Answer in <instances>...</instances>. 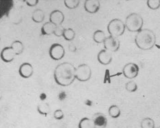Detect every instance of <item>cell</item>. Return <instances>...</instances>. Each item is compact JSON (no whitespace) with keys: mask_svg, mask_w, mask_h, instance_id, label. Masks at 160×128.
<instances>
[{"mask_svg":"<svg viewBox=\"0 0 160 128\" xmlns=\"http://www.w3.org/2000/svg\"><path fill=\"white\" fill-rule=\"evenodd\" d=\"M11 46L14 51L16 55L21 54L24 51V44L20 40H15L12 43Z\"/></svg>","mask_w":160,"mask_h":128,"instance_id":"18","label":"cell"},{"mask_svg":"<svg viewBox=\"0 0 160 128\" xmlns=\"http://www.w3.org/2000/svg\"><path fill=\"white\" fill-rule=\"evenodd\" d=\"M68 49H69V51L72 52H74L77 50L76 47L73 43H71V44H69V46H68Z\"/></svg>","mask_w":160,"mask_h":128,"instance_id":"31","label":"cell"},{"mask_svg":"<svg viewBox=\"0 0 160 128\" xmlns=\"http://www.w3.org/2000/svg\"><path fill=\"white\" fill-rule=\"evenodd\" d=\"M64 115L61 109H57L54 113V117L56 120H61L64 118Z\"/></svg>","mask_w":160,"mask_h":128,"instance_id":"29","label":"cell"},{"mask_svg":"<svg viewBox=\"0 0 160 128\" xmlns=\"http://www.w3.org/2000/svg\"><path fill=\"white\" fill-rule=\"evenodd\" d=\"M98 61L102 65H108L112 60V54L106 50H102L99 52L97 55Z\"/></svg>","mask_w":160,"mask_h":128,"instance_id":"14","label":"cell"},{"mask_svg":"<svg viewBox=\"0 0 160 128\" xmlns=\"http://www.w3.org/2000/svg\"><path fill=\"white\" fill-rule=\"evenodd\" d=\"M94 128H106L108 124V119L102 113H96L92 117Z\"/></svg>","mask_w":160,"mask_h":128,"instance_id":"9","label":"cell"},{"mask_svg":"<svg viewBox=\"0 0 160 128\" xmlns=\"http://www.w3.org/2000/svg\"><path fill=\"white\" fill-rule=\"evenodd\" d=\"M125 24L121 19H115L110 21L107 26L108 31L110 35L118 38L122 35L125 32Z\"/></svg>","mask_w":160,"mask_h":128,"instance_id":"4","label":"cell"},{"mask_svg":"<svg viewBox=\"0 0 160 128\" xmlns=\"http://www.w3.org/2000/svg\"><path fill=\"white\" fill-rule=\"evenodd\" d=\"M108 113L111 117L113 118H117L121 115V110L118 106L113 104L109 107Z\"/></svg>","mask_w":160,"mask_h":128,"instance_id":"23","label":"cell"},{"mask_svg":"<svg viewBox=\"0 0 160 128\" xmlns=\"http://www.w3.org/2000/svg\"><path fill=\"white\" fill-rule=\"evenodd\" d=\"M64 15L62 11L58 9L53 10L49 15V21L56 25L62 24L64 20Z\"/></svg>","mask_w":160,"mask_h":128,"instance_id":"12","label":"cell"},{"mask_svg":"<svg viewBox=\"0 0 160 128\" xmlns=\"http://www.w3.org/2000/svg\"><path fill=\"white\" fill-rule=\"evenodd\" d=\"M103 44L105 50L109 52L117 51L120 45L118 39L111 35L106 38Z\"/></svg>","mask_w":160,"mask_h":128,"instance_id":"8","label":"cell"},{"mask_svg":"<svg viewBox=\"0 0 160 128\" xmlns=\"http://www.w3.org/2000/svg\"><path fill=\"white\" fill-rule=\"evenodd\" d=\"M139 70V67L135 63H129L123 67L122 73L126 78L133 79L138 75Z\"/></svg>","mask_w":160,"mask_h":128,"instance_id":"7","label":"cell"},{"mask_svg":"<svg viewBox=\"0 0 160 128\" xmlns=\"http://www.w3.org/2000/svg\"><path fill=\"white\" fill-rule=\"evenodd\" d=\"M155 126L154 120L150 117L144 118L140 123L141 128H155Z\"/></svg>","mask_w":160,"mask_h":128,"instance_id":"22","label":"cell"},{"mask_svg":"<svg viewBox=\"0 0 160 128\" xmlns=\"http://www.w3.org/2000/svg\"><path fill=\"white\" fill-rule=\"evenodd\" d=\"M37 111L41 115H47L50 112V107L49 104L46 102L40 104L37 106Z\"/></svg>","mask_w":160,"mask_h":128,"instance_id":"20","label":"cell"},{"mask_svg":"<svg viewBox=\"0 0 160 128\" xmlns=\"http://www.w3.org/2000/svg\"><path fill=\"white\" fill-rule=\"evenodd\" d=\"M156 35L153 31L148 29H141L138 32L135 42L139 49L148 51L152 49L156 43Z\"/></svg>","mask_w":160,"mask_h":128,"instance_id":"2","label":"cell"},{"mask_svg":"<svg viewBox=\"0 0 160 128\" xmlns=\"http://www.w3.org/2000/svg\"><path fill=\"white\" fill-rule=\"evenodd\" d=\"M76 68L70 62H63L57 66L54 72L56 83L63 87L72 84L76 78Z\"/></svg>","mask_w":160,"mask_h":128,"instance_id":"1","label":"cell"},{"mask_svg":"<svg viewBox=\"0 0 160 128\" xmlns=\"http://www.w3.org/2000/svg\"><path fill=\"white\" fill-rule=\"evenodd\" d=\"M65 53L64 47L59 43H54L49 48V56L54 60H59L62 59L64 57Z\"/></svg>","mask_w":160,"mask_h":128,"instance_id":"6","label":"cell"},{"mask_svg":"<svg viewBox=\"0 0 160 128\" xmlns=\"http://www.w3.org/2000/svg\"><path fill=\"white\" fill-rule=\"evenodd\" d=\"M9 20L12 23L18 24L20 23L22 20V17L19 11L16 9H12L8 14Z\"/></svg>","mask_w":160,"mask_h":128,"instance_id":"15","label":"cell"},{"mask_svg":"<svg viewBox=\"0 0 160 128\" xmlns=\"http://www.w3.org/2000/svg\"><path fill=\"white\" fill-rule=\"evenodd\" d=\"M160 128V126H158V127H156V128Z\"/></svg>","mask_w":160,"mask_h":128,"instance_id":"32","label":"cell"},{"mask_svg":"<svg viewBox=\"0 0 160 128\" xmlns=\"http://www.w3.org/2000/svg\"><path fill=\"white\" fill-rule=\"evenodd\" d=\"M16 55L15 52L11 46L3 48L1 53L2 59L6 63H10L14 59Z\"/></svg>","mask_w":160,"mask_h":128,"instance_id":"11","label":"cell"},{"mask_svg":"<svg viewBox=\"0 0 160 128\" xmlns=\"http://www.w3.org/2000/svg\"><path fill=\"white\" fill-rule=\"evenodd\" d=\"M91 76L92 70L88 64H81L76 68V78L80 82H87L90 79Z\"/></svg>","mask_w":160,"mask_h":128,"instance_id":"5","label":"cell"},{"mask_svg":"<svg viewBox=\"0 0 160 128\" xmlns=\"http://www.w3.org/2000/svg\"><path fill=\"white\" fill-rule=\"evenodd\" d=\"M18 72L21 77L28 79L32 76L34 72V69L30 63L25 62L20 65Z\"/></svg>","mask_w":160,"mask_h":128,"instance_id":"10","label":"cell"},{"mask_svg":"<svg viewBox=\"0 0 160 128\" xmlns=\"http://www.w3.org/2000/svg\"><path fill=\"white\" fill-rule=\"evenodd\" d=\"M76 34L74 30L72 28H69L65 29L62 36L66 40L71 41L74 39Z\"/></svg>","mask_w":160,"mask_h":128,"instance_id":"24","label":"cell"},{"mask_svg":"<svg viewBox=\"0 0 160 128\" xmlns=\"http://www.w3.org/2000/svg\"><path fill=\"white\" fill-rule=\"evenodd\" d=\"M78 128H94L93 120L88 117L83 118L78 123Z\"/></svg>","mask_w":160,"mask_h":128,"instance_id":"21","label":"cell"},{"mask_svg":"<svg viewBox=\"0 0 160 128\" xmlns=\"http://www.w3.org/2000/svg\"><path fill=\"white\" fill-rule=\"evenodd\" d=\"M138 85L133 81H129L125 84V89L130 92H134L138 89Z\"/></svg>","mask_w":160,"mask_h":128,"instance_id":"26","label":"cell"},{"mask_svg":"<svg viewBox=\"0 0 160 128\" xmlns=\"http://www.w3.org/2000/svg\"><path fill=\"white\" fill-rule=\"evenodd\" d=\"M57 25L50 21L47 22L44 24L41 28V32L43 35H49L54 34Z\"/></svg>","mask_w":160,"mask_h":128,"instance_id":"16","label":"cell"},{"mask_svg":"<svg viewBox=\"0 0 160 128\" xmlns=\"http://www.w3.org/2000/svg\"><path fill=\"white\" fill-rule=\"evenodd\" d=\"M44 12L42 9L38 8L35 9L32 14V19L33 21L38 23L42 22L45 19Z\"/></svg>","mask_w":160,"mask_h":128,"instance_id":"17","label":"cell"},{"mask_svg":"<svg viewBox=\"0 0 160 128\" xmlns=\"http://www.w3.org/2000/svg\"><path fill=\"white\" fill-rule=\"evenodd\" d=\"M80 2L78 0H65L64 5L69 9H74L79 5Z\"/></svg>","mask_w":160,"mask_h":128,"instance_id":"25","label":"cell"},{"mask_svg":"<svg viewBox=\"0 0 160 128\" xmlns=\"http://www.w3.org/2000/svg\"><path fill=\"white\" fill-rule=\"evenodd\" d=\"M65 30V29L62 26V24L57 25L54 35L58 37L62 36Z\"/></svg>","mask_w":160,"mask_h":128,"instance_id":"28","label":"cell"},{"mask_svg":"<svg viewBox=\"0 0 160 128\" xmlns=\"http://www.w3.org/2000/svg\"><path fill=\"white\" fill-rule=\"evenodd\" d=\"M101 7L100 2L98 0H87L84 3L85 10L89 13L93 14L99 11Z\"/></svg>","mask_w":160,"mask_h":128,"instance_id":"13","label":"cell"},{"mask_svg":"<svg viewBox=\"0 0 160 128\" xmlns=\"http://www.w3.org/2000/svg\"><path fill=\"white\" fill-rule=\"evenodd\" d=\"M144 24L143 18L136 13L130 14L126 17L125 24L128 31L132 32H138L142 29Z\"/></svg>","mask_w":160,"mask_h":128,"instance_id":"3","label":"cell"},{"mask_svg":"<svg viewBox=\"0 0 160 128\" xmlns=\"http://www.w3.org/2000/svg\"><path fill=\"white\" fill-rule=\"evenodd\" d=\"M26 3L30 7H34L39 3L38 0H26L25 1Z\"/></svg>","mask_w":160,"mask_h":128,"instance_id":"30","label":"cell"},{"mask_svg":"<svg viewBox=\"0 0 160 128\" xmlns=\"http://www.w3.org/2000/svg\"><path fill=\"white\" fill-rule=\"evenodd\" d=\"M147 3L149 8L152 10L158 9L160 7V0H148Z\"/></svg>","mask_w":160,"mask_h":128,"instance_id":"27","label":"cell"},{"mask_svg":"<svg viewBox=\"0 0 160 128\" xmlns=\"http://www.w3.org/2000/svg\"><path fill=\"white\" fill-rule=\"evenodd\" d=\"M106 38L105 34L102 30H97L93 33V39L96 43H103Z\"/></svg>","mask_w":160,"mask_h":128,"instance_id":"19","label":"cell"}]
</instances>
